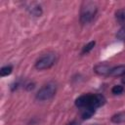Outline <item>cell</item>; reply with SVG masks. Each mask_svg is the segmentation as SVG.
<instances>
[{"label": "cell", "mask_w": 125, "mask_h": 125, "mask_svg": "<svg viewBox=\"0 0 125 125\" xmlns=\"http://www.w3.org/2000/svg\"><path fill=\"white\" fill-rule=\"evenodd\" d=\"M13 71V66L12 65H5V66H2L1 69H0V75L2 77L4 76H8L12 73Z\"/></svg>", "instance_id": "obj_11"}, {"label": "cell", "mask_w": 125, "mask_h": 125, "mask_svg": "<svg viewBox=\"0 0 125 125\" xmlns=\"http://www.w3.org/2000/svg\"><path fill=\"white\" fill-rule=\"evenodd\" d=\"M122 82L125 84V75H123V79H122Z\"/></svg>", "instance_id": "obj_17"}, {"label": "cell", "mask_w": 125, "mask_h": 125, "mask_svg": "<svg viewBox=\"0 0 125 125\" xmlns=\"http://www.w3.org/2000/svg\"><path fill=\"white\" fill-rule=\"evenodd\" d=\"M98 12V6L93 1H84L80 8L79 20L82 24L90 23L96 17Z\"/></svg>", "instance_id": "obj_2"}, {"label": "cell", "mask_w": 125, "mask_h": 125, "mask_svg": "<svg viewBox=\"0 0 125 125\" xmlns=\"http://www.w3.org/2000/svg\"><path fill=\"white\" fill-rule=\"evenodd\" d=\"M106 100L104 95L102 94H84L79 96L74 104L78 108H86V107H91V108H98L103 106L105 104Z\"/></svg>", "instance_id": "obj_1"}, {"label": "cell", "mask_w": 125, "mask_h": 125, "mask_svg": "<svg viewBox=\"0 0 125 125\" xmlns=\"http://www.w3.org/2000/svg\"><path fill=\"white\" fill-rule=\"evenodd\" d=\"M124 87L122 85H114L111 89V93L113 95H121L124 92Z\"/></svg>", "instance_id": "obj_13"}, {"label": "cell", "mask_w": 125, "mask_h": 125, "mask_svg": "<svg viewBox=\"0 0 125 125\" xmlns=\"http://www.w3.org/2000/svg\"><path fill=\"white\" fill-rule=\"evenodd\" d=\"M115 20L120 24L125 23V8L118 9L115 12Z\"/></svg>", "instance_id": "obj_10"}, {"label": "cell", "mask_w": 125, "mask_h": 125, "mask_svg": "<svg viewBox=\"0 0 125 125\" xmlns=\"http://www.w3.org/2000/svg\"><path fill=\"white\" fill-rule=\"evenodd\" d=\"M110 66L109 64L105 63V62H100L98 64H96L94 66V71L98 74V75H108L109 70H110Z\"/></svg>", "instance_id": "obj_6"}, {"label": "cell", "mask_w": 125, "mask_h": 125, "mask_svg": "<svg viewBox=\"0 0 125 125\" xmlns=\"http://www.w3.org/2000/svg\"><path fill=\"white\" fill-rule=\"evenodd\" d=\"M116 38L120 41H125V25H123L116 33Z\"/></svg>", "instance_id": "obj_14"}, {"label": "cell", "mask_w": 125, "mask_h": 125, "mask_svg": "<svg viewBox=\"0 0 125 125\" xmlns=\"http://www.w3.org/2000/svg\"><path fill=\"white\" fill-rule=\"evenodd\" d=\"M95 45H96V42L95 41H90L88 44H86L83 48H82V54L84 55V54H88L89 52H91L93 49H94V47H95Z\"/></svg>", "instance_id": "obj_12"}, {"label": "cell", "mask_w": 125, "mask_h": 125, "mask_svg": "<svg viewBox=\"0 0 125 125\" xmlns=\"http://www.w3.org/2000/svg\"><path fill=\"white\" fill-rule=\"evenodd\" d=\"M67 125H79V122H77L76 120H73V121H71V122H69Z\"/></svg>", "instance_id": "obj_16"}, {"label": "cell", "mask_w": 125, "mask_h": 125, "mask_svg": "<svg viewBox=\"0 0 125 125\" xmlns=\"http://www.w3.org/2000/svg\"><path fill=\"white\" fill-rule=\"evenodd\" d=\"M24 87H25V89H26V90L30 91V90H33V89H34L35 84H34V83H27V84H26Z\"/></svg>", "instance_id": "obj_15"}, {"label": "cell", "mask_w": 125, "mask_h": 125, "mask_svg": "<svg viewBox=\"0 0 125 125\" xmlns=\"http://www.w3.org/2000/svg\"><path fill=\"white\" fill-rule=\"evenodd\" d=\"M96 112V109L94 108H91V107H86V108H82L81 109V113H80V116L83 120H86V119H89L91 118Z\"/></svg>", "instance_id": "obj_8"}, {"label": "cell", "mask_w": 125, "mask_h": 125, "mask_svg": "<svg viewBox=\"0 0 125 125\" xmlns=\"http://www.w3.org/2000/svg\"><path fill=\"white\" fill-rule=\"evenodd\" d=\"M56 62V55L54 53H48L41 56L35 62V68L38 70L48 69Z\"/></svg>", "instance_id": "obj_4"}, {"label": "cell", "mask_w": 125, "mask_h": 125, "mask_svg": "<svg viewBox=\"0 0 125 125\" xmlns=\"http://www.w3.org/2000/svg\"><path fill=\"white\" fill-rule=\"evenodd\" d=\"M56 92H57L56 84L53 82H49L39 89V91L35 95V98L38 101H48L55 96Z\"/></svg>", "instance_id": "obj_3"}, {"label": "cell", "mask_w": 125, "mask_h": 125, "mask_svg": "<svg viewBox=\"0 0 125 125\" xmlns=\"http://www.w3.org/2000/svg\"><path fill=\"white\" fill-rule=\"evenodd\" d=\"M108 75L111 77H120L125 75V64H120V65L111 67Z\"/></svg>", "instance_id": "obj_7"}, {"label": "cell", "mask_w": 125, "mask_h": 125, "mask_svg": "<svg viewBox=\"0 0 125 125\" xmlns=\"http://www.w3.org/2000/svg\"><path fill=\"white\" fill-rule=\"evenodd\" d=\"M26 10L28 11L29 14H31L34 17H40L43 14V10L40 4L36 3V2H30L27 3L26 5Z\"/></svg>", "instance_id": "obj_5"}, {"label": "cell", "mask_w": 125, "mask_h": 125, "mask_svg": "<svg viewBox=\"0 0 125 125\" xmlns=\"http://www.w3.org/2000/svg\"><path fill=\"white\" fill-rule=\"evenodd\" d=\"M111 122L115 123V124H121V123H125V111H121L118 113H115L111 116Z\"/></svg>", "instance_id": "obj_9"}]
</instances>
